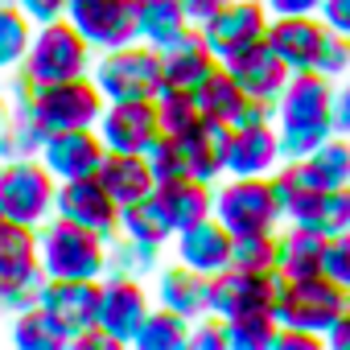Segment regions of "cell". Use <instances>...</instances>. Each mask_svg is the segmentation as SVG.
<instances>
[{
    "label": "cell",
    "instance_id": "cell-1",
    "mask_svg": "<svg viewBox=\"0 0 350 350\" xmlns=\"http://www.w3.org/2000/svg\"><path fill=\"white\" fill-rule=\"evenodd\" d=\"M38 260L50 280H103L107 239L62 215H50L38 227Z\"/></svg>",
    "mask_w": 350,
    "mask_h": 350
},
{
    "label": "cell",
    "instance_id": "cell-2",
    "mask_svg": "<svg viewBox=\"0 0 350 350\" xmlns=\"http://www.w3.org/2000/svg\"><path fill=\"white\" fill-rule=\"evenodd\" d=\"M91 62H95V50L87 46V38L66 17H58V21L33 25L29 50H25L17 70L25 75V83L42 87V83H62V79L91 75Z\"/></svg>",
    "mask_w": 350,
    "mask_h": 350
},
{
    "label": "cell",
    "instance_id": "cell-3",
    "mask_svg": "<svg viewBox=\"0 0 350 350\" xmlns=\"http://www.w3.org/2000/svg\"><path fill=\"white\" fill-rule=\"evenodd\" d=\"M46 272L38 260V227L25 223H0V313L13 317L38 305L46 288Z\"/></svg>",
    "mask_w": 350,
    "mask_h": 350
},
{
    "label": "cell",
    "instance_id": "cell-4",
    "mask_svg": "<svg viewBox=\"0 0 350 350\" xmlns=\"http://www.w3.org/2000/svg\"><path fill=\"white\" fill-rule=\"evenodd\" d=\"M91 83L103 91V99H152L165 79H161V50L144 42H128L116 50H99L91 62Z\"/></svg>",
    "mask_w": 350,
    "mask_h": 350
},
{
    "label": "cell",
    "instance_id": "cell-5",
    "mask_svg": "<svg viewBox=\"0 0 350 350\" xmlns=\"http://www.w3.org/2000/svg\"><path fill=\"white\" fill-rule=\"evenodd\" d=\"M211 215L231 235L276 231L284 223L272 178H231V173H223V178L215 182V206H211Z\"/></svg>",
    "mask_w": 350,
    "mask_h": 350
},
{
    "label": "cell",
    "instance_id": "cell-6",
    "mask_svg": "<svg viewBox=\"0 0 350 350\" xmlns=\"http://www.w3.org/2000/svg\"><path fill=\"white\" fill-rule=\"evenodd\" d=\"M54 173L38 157H5L0 161V215L9 223L42 227L54 215Z\"/></svg>",
    "mask_w": 350,
    "mask_h": 350
},
{
    "label": "cell",
    "instance_id": "cell-7",
    "mask_svg": "<svg viewBox=\"0 0 350 350\" xmlns=\"http://www.w3.org/2000/svg\"><path fill=\"white\" fill-rule=\"evenodd\" d=\"M350 305V288L334 284L329 276H301V280H280L272 317L280 325H297L309 334H321L334 325V317Z\"/></svg>",
    "mask_w": 350,
    "mask_h": 350
},
{
    "label": "cell",
    "instance_id": "cell-8",
    "mask_svg": "<svg viewBox=\"0 0 350 350\" xmlns=\"http://www.w3.org/2000/svg\"><path fill=\"white\" fill-rule=\"evenodd\" d=\"M198 33H202L206 50L219 62H231L243 50H252V46L264 42V33H268V9H264V0H227L219 13H211L198 25Z\"/></svg>",
    "mask_w": 350,
    "mask_h": 350
},
{
    "label": "cell",
    "instance_id": "cell-9",
    "mask_svg": "<svg viewBox=\"0 0 350 350\" xmlns=\"http://www.w3.org/2000/svg\"><path fill=\"white\" fill-rule=\"evenodd\" d=\"M66 21L95 54L116 50L136 42V0H66Z\"/></svg>",
    "mask_w": 350,
    "mask_h": 350
},
{
    "label": "cell",
    "instance_id": "cell-10",
    "mask_svg": "<svg viewBox=\"0 0 350 350\" xmlns=\"http://www.w3.org/2000/svg\"><path fill=\"white\" fill-rule=\"evenodd\" d=\"M276 288H280V276L276 272H243V268H223L211 276V288H206V313L215 317H239V313H256V309H272L276 301Z\"/></svg>",
    "mask_w": 350,
    "mask_h": 350
},
{
    "label": "cell",
    "instance_id": "cell-11",
    "mask_svg": "<svg viewBox=\"0 0 350 350\" xmlns=\"http://www.w3.org/2000/svg\"><path fill=\"white\" fill-rule=\"evenodd\" d=\"M148 309H152V293L144 288V280H132V276H103L99 280V329L116 346H132Z\"/></svg>",
    "mask_w": 350,
    "mask_h": 350
},
{
    "label": "cell",
    "instance_id": "cell-12",
    "mask_svg": "<svg viewBox=\"0 0 350 350\" xmlns=\"http://www.w3.org/2000/svg\"><path fill=\"white\" fill-rule=\"evenodd\" d=\"M95 132L107 152H144L161 136L157 103L152 99H111V103H103Z\"/></svg>",
    "mask_w": 350,
    "mask_h": 350
},
{
    "label": "cell",
    "instance_id": "cell-13",
    "mask_svg": "<svg viewBox=\"0 0 350 350\" xmlns=\"http://www.w3.org/2000/svg\"><path fill=\"white\" fill-rule=\"evenodd\" d=\"M54 215L111 239L120 231V202L103 190L99 178H70V182H58L54 190Z\"/></svg>",
    "mask_w": 350,
    "mask_h": 350
},
{
    "label": "cell",
    "instance_id": "cell-14",
    "mask_svg": "<svg viewBox=\"0 0 350 350\" xmlns=\"http://www.w3.org/2000/svg\"><path fill=\"white\" fill-rule=\"evenodd\" d=\"M107 148L99 140L95 128H66V132H46L38 161L54 173V182H70V178H95L103 165Z\"/></svg>",
    "mask_w": 350,
    "mask_h": 350
},
{
    "label": "cell",
    "instance_id": "cell-15",
    "mask_svg": "<svg viewBox=\"0 0 350 350\" xmlns=\"http://www.w3.org/2000/svg\"><path fill=\"white\" fill-rule=\"evenodd\" d=\"M338 83L317 70H293L284 91L276 95V124H301V128H325L329 132V107H334Z\"/></svg>",
    "mask_w": 350,
    "mask_h": 350
},
{
    "label": "cell",
    "instance_id": "cell-16",
    "mask_svg": "<svg viewBox=\"0 0 350 350\" xmlns=\"http://www.w3.org/2000/svg\"><path fill=\"white\" fill-rule=\"evenodd\" d=\"M38 309H46L66 342H75L79 334L99 325V280H46Z\"/></svg>",
    "mask_w": 350,
    "mask_h": 350
},
{
    "label": "cell",
    "instance_id": "cell-17",
    "mask_svg": "<svg viewBox=\"0 0 350 350\" xmlns=\"http://www.w3.org/2000/svg\"><path fill=\"white\" fill-rule=\"evenodd\" d=\"M169 256L186 268H194V272H202V276H215L231 264V231L215 215H206V219H198L182 231H173Z\"/></svg>",
    "mask_w": 350,
    "mask_h": 350
},
{
    "label": "cell",
    "instance_id": "cell-18",
    "mask_svg": "<svg viewBox=\"0 0 350 350\" xmlns=\"http://www.w3.org/2000/svg\"><path fill=\"white\" fill-rule=\"evenodd\" d=\"M227 136H231V128L219 124V120H194L186 132L173 136V144H178V152H182V165H186V178L206 182V186H215L223 178L227 173L223 169Z\"/></svg>",
    "mask_w": 350,
    "mask_h": 350
},
{
    "label": "cell",
    "instance_id": "cell-19",
    "mask_svg": "<svg viewBox=\"0 0 350 350\" xmlns=\"http://www.w3.org/2000/svg\"><path fill=\"white\" fill-rule=\"evenodd\" d=\"M276 165H280L276 124L231 128V136H227V157H223V169L231 173V178H272Z\"/></svg>",
    "mask_w": 350,
    "mask_h": 350
},
{
    "label": "cell",
    "instance_id": "cell-20",
    "mask_svg": "<svg viewBox=\"0 0 350 350\" xmlns=\"http://www.w3.org/2000/svg\"><path fill=\"white\" fill-rule=\"evenodd\" d=\"M219 66V58L206 50L198 25H186L173 42L161 46V79L165 87H182V91H194L211 70Z\"/></svg>",
    "mask_w": 350,
    "mask_h": 350
},
{
    "label": "cell",
    "instance_id": "cell-21",
    "mask_svg": "<svg viewBox=\"0 0 350 350\" xmlns=\"http://www.w3.org/2000/svg\"><path fill=\"white\" fill-rule=\"evenodd\" d=\"M206 288H211V276L169 260L152 272V305L169 309V313H182V317H202L206 313Z\"/></svg>",
    "mask_w": 350,
    "mask_h": 350
},
{
    "label": "cell",
    "instance_id": "cell-22",
    "mask_svg": "<svg viewBox=\"0 0 350 350\" xmlns=\"http://www.w3.org/2000/svg\"><path fill=\"white\" fill-rule=\"evenodd\" d=\"M223 66L231 70V79L239 83L243 95H252V99H268V103H276V95L284 91V83H288V75H293V70L280 62V54L268 50V42L243 50L239 58H231V62H223Z\"/></svg>",
    "mask_w": 350,
    "mask_h": 350
},
{
    "label": "cell",
    "instance_id": "cell-23",
    "mask_svg": "<svg viewBox=\"0 0 350 350\" xmlns=\"http://www.w3.org/2000/svg\"><path fill=\"white\" fill-rule=\"evenodd\" d=\"M321 33H325V25L317 17H268L264 42L272 54H280V62L288 70H309Z\"/></svg>",
    "mask_w": 350,
    "mask_h": 350
},
{
    "label": "cell",
    "instance_id": "cell-24",
    "mask_svg": "<svg viewBox=\"0 0 350 350\" xmlns=\"http://www.w3.org/2000/svg\"><path fill=\"white\" fill-rule=\"evenodd\" d=\"M321 252H325V235L309 227H293V223L276 227V276L280 280L321 276Z\"/></svg>",
    "mask_w": 350,
    "mask_h": 350
},
{
    "label": "cell",
    "instance_id": "cell-25",
    "mask_svg": "<svg viewBox=\"0 0 350 350\" xmlns=\"http://www.w3.org/2000/svg\"><path fill=\"white\" fill-rule=\"evenodd\" d=\"M95 178L103 182V190H107L120 206H128V202H136V198H144V194L157 190L144 152H107Z\"/></svg>",
    "mask_w": 350,
    "mask_h": 350
},
{
    "label": "cell",
    "instance_id": "cell-26",
    "mask_svg": "<svg viewBox=\"0 0 350 350\" xmlns=\"http://www.w3.org/2000/svg\"><path fill=\"white\" fill-rule=\"evenodd\" d=\"M152 194H157L161 211L169 215L173 231H182V227H190V223L206 219V215H211V206H215V186L194 182V178H173V182H161Z\"/></svg>",
    "mask_w": 350,
    "mask_h": 350
},
{
    "label": "cell",
    "instance_id": "cell-27",
    "mask_svg": "<svg viewBox=\"0 0 350 350\" xmlns=\"http://www.w3.org/2000/svg\"><path fill=\"white\" fill-rule=\"evenodd\" d=\"M301 169L309 173V182H313L317 190L350 186V136L329 132L309 157H301Z\"/></svg>",
    "mask_w": 350,
    "mask_h": 350
},
{
    "label": "cell",
    "instance_id": "cell-28",
    "mask_svg": "<svg viewBox=\"0 0 350 350\" xmlns=\"http://www.w3.org/2000/svg\"><path fill=\"white\" fill-rule=\"evenodd\" d=\"M190 95H194V103H198V116H202V120H219V124H227V128H231V120H235L239 103L247 99L223 62H219V66H215V70H211L194 91H190Z\"/></svg>",
    "mask_w": 350,
    "mask_h": 350
},
{
    "label": "cell",
    "instance_id": "cell-29",
    "mask_svg": "<svg viewBox=\"0 0 350 350\" xmlns=\"http://www.w3.org/2000/svg\"><path fill=\"white\" fill-rule=\"evenodd\" d=\"M190 25V17L182 13L178 0H136V42L161 50L165 42H173Z\"/></svg>",
    "mask_w": 350,
    "mask_h": 350
},
{
    "label": "cell",
    "instance_id": "cell-30",
    "mask_svg": "<svg viewBox=\"0 0 350 350\" xmlns=\"http://www.w3.org/2000/svg\"><path fill=\"white\" fill-rule=\"evenodd\" d=\"M120 235L140 239V243H152V247H169L173 223H169V215L161 211L157 194H144V198L120 206Z\"/></svg>",
    "mask_w": 350,
    "mask_h": 350
},
{
    "label": "cell",
    "instance_id": "cell-31",
    "mask_svg": "<svg viewBox=\"0 0 350 350\" xmlns=\"http://www.w3.org/2000/svg\"><path fill=\"white\" fill-rule=\"evenodd\" d=\"M161 256H165V247H152V243H140V239H128V235L116 231L107 239V272L103 276L152 280V272L161 268Z\"/></svg>",
    "mask_w": 350,
    "mask_h": 350
},
{
    "label": "cell",
    "instance_id": "cell-32",
    "mask_svg": "<svg viewBox=\"0 0 350 350\" xmlns=\"http://www.w3.org/2000/svg\"><path fill=\"white\" fill-rule=\"evenodd\" d=\"M132 346L136 350H186L190 346V317L152 305L148 317H144V325L136 329Z\"/></svg>",
    "mask_w": 350,
    "mask_h": 350
},
{
    "label": "cell",
    "instance_id": "cell-33",
    "mask_svg": "<svg viewBox=\"0 0 350 350\" xmlns=\"http://www.w3.org/2000/svg\"><path fill=\"white\" fill-rule=\"evenodd\" d=\"M9 338H13L17 350H62V346H70L66 334H62V329L50 321V313L38 309V305L25 309V313H13Z\"/></svg>",
    "mask_w": 350,
    "mask_h": 350
},
{
    "label": "cell",
    "instance_id": "cell-34",
    "mask_svg": "<svg viewBox=\"0 0 350 350\" xmlns=\"http://www.w3.org/2000/svg\"><path fill=\"white\" fill-rule=\"evenodd\" d=\"M29 38H33V21L13 0H5V5H0V75L21 66V58L29 50Z\"/></svg>",
    "mask_w": 350,
    "mask_h": 350
},
{
    "label": "cell",
    "instance_id": "cell-35",
    "mask_svg": "<svg viewBox=\"0 0 350 350\" xmlns=\"http://www.w3.org/2000/svg\"><path fill=\"white\" fill-rule=\"evenodd\" d=\"M272 334H276L272 309H256V313H239L223 321L227 350H272Z\"/></svg>",
    "mask_w": 350,
    "mask_h": 350
},
{
    "label": "cell",
    "instance_id": "cell-36",
    "mask_svg": "<svg viewBox=\"0 0 350 350\" xmlns=\"http://www.w3.org/2000/svg\"><path fill=\"white\" fill-rule=\"evenodd\" d=\"M231 268H243V272H276V231L231 235Z\"/></svg>",
    "mask_w": 350,
    "mask_h": 350
},
{
    "label": "cell",
    "instance_id": "cell-37",
    "mask_svg": "<svg viewBox=\"0 0 350 350\" xmlns=\"http://www.w3.org/2000/svg\"><path fill=\"white\" fill-rule=\"evenodd\" d=\"M152 103H157V120H161V132H165V136H178V132H186L194 120H202L194 95L182 91V87H161V91L152 95Z\"/></svg>",
    "mask_w": 350,
    "mask_h": 350
},
{
    "label": "cell",
    "instance_id": "cell-38",
    "mask_svg": "<svg viewBox=\"0 0 350 350\" xmlns=\"http://www.w3.org/2000/svg\"><path fill=\"white\" fill-rule=\"evenodd\" d=\"M309 70H317V75H325V79L342 83V79L350 75V38H346V33L325 29V33H321V42H317V54H313V66H309Z\"/></svg>",
    "mask_w": 350,
    "mask_h": 350
},
{
    "label": "cell",
    "instance_id": "cell-39",
    "mask_svg": "<svg viewBox=\"0 0 350 350\" xmlns=\"http://www.w3.org/2000/svg\"><path fill=\"white\" fill-rule=\"evenodd\" d=\"M42 140H46V128L29 116V107L9 103V148H13V157H38Z\"/></svg>",
    "mask_w": 350,
    "mask_h": 350
},
{
    "label": "cell",
    "instance_id": "cell-40",
    "mask_svg": "<svg viewBox=\"0 0 350 350\" xmlns=\"http://www.w3.org/2000/svg\"><path fill=\"white\" fill-rule=\"evenodd\" d=\"M144 161H148V169H152V182H157V186H161V182H173V178H186L182 152H178V144H173V136H165V132L144 148Z\"/></svg>",
    "mask_w": 350,
    "mask_h": 350
},
{
    "label": "cell",
    "instance_id": "cell-41",
    "mask_svg": "<svg viewBox=\"0 0 350 350\" xmlns=\"http://www.w3.org/2000/svg\"><path fill=\"white\" fill-rule=\"evenodd\" d=\"M321 276H329L334 284L350 288V227L325 235V252H321Z\"/></svg>",
    "mask_w": 350,
    "mask_h": 350
},
{
    "label": "cell",
    "instance_id": "cell-42",
    "mask_svg": "<svg viewBox=\"0 0 350 350\" xmlns=\"http://www.w3.org/2000/svg\"><path fill=\"white\" fill-rule=\"evenodd\" d=\"M186 350H227V338H223V317L215 313H202L190 321V346Z\"/></svg>",
    "mask_w": 350,
    "mask_h": 350
},
{
    "label": "cell",
    "instance_id": "cell-43",
    "mask_svg": "<svg viewBox=\"0 0 350 350\" xmlns=\"http://www.w3.org/2000/svg\"><path fill=\"white\" fill-rule=\"evenodd\" d=\"M260 124H276V103H268V99H252V95H247V99L239 103L231 128H260Z\"/></svg>",
    "mask_w": 350,
    "mask_h": 350
},
{
    "label": "cell",
    "instance_id": "cell-44",
    "mask_svg": "<svg viewBox=\"0 0 350 350\" xmlns=\"http://www.w3.org/2000/svg\"><path fill=\"white\" fill-rule=\"evenodd\" d=\"M317 346H325L321 334H309V329H297V325H280V321H276L272 350H317Z\"/></svg>",
    "mask_w": 350,
    "mask_h": 350
},
{
    "label": "cell",
    "instance_id": "cell-45",
    "mask_svg": "<svg viewBox=\"0 0 350 350\" xmlns=\"http://www.w3.org/2000/svg\"><path fill=\"white\" fill-rule=\"evenodd\" d=\"M13 5H17L33 25H46V21L66 17V0H13Z\"/></svg>",
    "mask_w": 350,
    "mask_h": 350
},
{
    "label": "cell",
    "instance_id": "cell-46",
    "mask_svg": "<svg viewBox=\"0 0 350 350\" xmlns=\"http://www.w3.org/2000/svg\"><path fill=\"white\" fill-rule=\"evenodd\" d=\"M317 21L325 29L350 38V0H321V5H317Z\"/></svg>",
    "mask_w": 350,
    "mask_h": 350
},
{
    "label": "cell",
    "instance_id": "cell-47",
    "mask_svg": "<svg viewBox=\"0 0 350 350\" xmlns=\"http://www.w3.org/2000/svg\"><path fill=\"white\" fill-rule=\"evenodd\" d=\"M321 0H264L268 17H317Z\"/></svg>",
    "mask_w": 350,
    "mask_h": 350
},
{
    "label": "cell",
    "instance_id": "cell-48",
    "mask_svg": "<svg viewBox=\"0 0 350 350\" xmlns=\"http://www.w3.org/2000/svg\"><path fill=\"white\" fill-rule=\"evenodd\" d=\"M329 132H338V136H350V91L338 83V91H334V107H329Z\"/></svg>",
    "mask_w": 350,
    "mask_h": 350
},
{
    "label": "cell",
    "instance_id": "cell-49",
    "mask_svg": "<svg viewBox=\"0 0 350 350\" xmlns=\"http://www.w3.org/2000/svg\"><path fill=\"white\" fill-rule=\"evenodd\" d=\"M325 346L329 350H350V305L334 317V325L325 329Z\"/></svg>",
    "mask_w": 350,
    "mask_h": 350
},
{
    "label": "cell",
    "instance_id": "cell-50",
    "mask_svg": "<svg viewBox=\"0 0 350 350\" xmlns=\"http://www.w3.org/2000/svg\"><path fill=\"white\" fill-rule=\"evenodd\" d=\"M178 5H182V13L190 17V25H202L211 13H219V9L227 5V0H178Z\"/></svg>",
    "mask_w": 350,
    "mask_h": 350
},
{
    "label": "cell",
    "instance_id": "cell-51",
    "mask_svg": "<svg viewBox=\"0 0 350 350\" xmlns=\"http://www.w3.org/2000/svg\"><path fill=\"white\" fill-rule=\"evenodd\" d=\"M70 346H83V350H120V346H116V342H111V338H107V334L99 329V325H91L87 334H79V338H75Z\"/></svg>",
    "mask_w": 350,
    "mask_h": 350
},
{
    "label": "cell",
    "instance_id": "cell-52",
    "mask_svg": "<svg viewBox=\"0 0 350 350\" xmlns=\"http://www.w3.org/2000/svg\"><path fill=\"white\" fill-rule=\"evenodd\" d=\"M5 157H13V148H9V99L0 103V161Z\"/></svg>",
    "mask_w": 350,
    "mask_h": 350
},
{
    "label": "cell",
    "instance_id": "cell-53",
    "mask_svg": "<svg viewBox=\"0 0 350 350\" xmlns=\"http://www.w3.org/2000/svg\"><path fill=\"white\" fill-rule=\"evenodd\" d=\"M342 87H346V91H350V75H346V79H342Z\"/></svg>",
    "mask_w": 350,
    "mask_h": 350
},
{
    "label": "cell",
    "instance_id": "cell-54",
    "mask_svg": "<svg viewBox=\"0 0 350 350\" xmlns=\"http://www.w3.org/2000/svg\"><path fill=\"white\" fill-rule=\"evenodd\" d=\"M0 223H5V215H0Z\"/></svg>",
    "mask_w": 350,
    "mask_h": 350
},
{
    "label": "cell",
    "instance_id": "cell-55",
    "mask_svg": "<svg viewBox=\"0 0 350 350\" xmlns=\"http://www.w3.org/2000/svg\"><path fill=\"white\" fill-rule=\"evenodd\" d=\"M0 5H5V0H0Z\"/></svg>",
    "mask_w": 350,
    "mask_h": 350
}]
</instances>
